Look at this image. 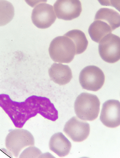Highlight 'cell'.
Here are the masks:
<instances>
[{"instance_id": "obj_18", "label": "cell", "mask_w": 120, "mask_h": 158, "mask_svg": "<svg viewBox=\"0 0 120 158\" xmlns=\"http://www.w3.org/2000/svg\"><path fill=\"white\" fill-rule=\"evenodd\" d=\"M27 4L32 7H35L38 4L41 3H46L47 0H25Z\"/></svg>"}, {"instance_id": "obj_17", "label": "cell", "mask_w": 120, "mask_h": 158, "mask_svg": "<svg viewBox=\"0 0 120 158\" xmlns=\"http://www.w3.org/2000/svg\"><path fill=\"white\" fill-rule=\"evenodd\" d=\"M41 151L35 147H30L25 149L20 155V158L39 157Z\"/></svg>"}, {"instance_id": "obj_3", "label": "cell", "mask_w": 120, "mask_h": 158, "mask_svg": "<svg viewBox=\"0 0 120 158\" xmlns=\"http://www.w3.org/2000/svg\"><path fill=\"white\" fill-rule=\"evenodd\" d=\"M100 106V101L96 95L82 93L75 101V113L81 120L92 121L98 117Z\"/></svg>"}, {"instance_id": "obj_6", "label": "cell", "mask_w": 120, "mask_h": 158, "mask_svg": "<svg viewBox=\"0 0 120 158\" xmlns=\"http://www.w3.org/2000/svg\"><path fill=\"white\" fill-rule=\"evenodd\" d=\"M105 76L101 69L95 65H89L82 69L79 81L82 88L90 91H96L104 85Z\"/></svg>"}, {"instance_id": "obj_9", "label": "cell", "mask_w": 120, "mask_h": 158, "mask_svg": "<svg viewBox=\"0 0 120 158\" xmlns=\"http://www.w3.org/2000/svg\"><path fill=\"white\" fill-rule=\"evenodd\" d=\"M100 121L105 126L115 128L120 125V103L118 100H109L103 105Z\"/></svg>"}, {"instance_id": "obj_19", "label": "cell", "mask_w": 120, "mask_h": 158, "mask_svg": "<svg viewBox=\"0 0 120 158\" xmlns=\"http://www.w3.org/2000/svg\"><path fill=\"white\" fill-rule=\"evenodd\" d=\"M100 4L105 6H111L110 0H97Z\"/></svg>"}, {"instance_id": "obj_15", "label": "cell", "mask_w": 120, "mask_h": 158, "mask_svg": "<svg viewBox=\"0 0 120 158\" xmlns=\"http://www.w3.org/2000/svg\"><path fill=\"white\" fill-rule=\"evenodd\" d=\"M71 39L76 47V55H79L85 52L88 44V42L85 33L79 30H73L64 35Z\"/></svg>"}, {"instance_id": "obj_10", "label": "cell", "mask_w": 120, "mask_h": 158, "mask_svg": "<svg viewBox=\"0 0 120 158\" xmlns=\"http://www.w3.org/2000/svg\"><path fill=\"white\" fill-rule=\"evenodd\" d=\"M63 131L74 142H82L89 135L90 125L74 116L66 123Z\"/></svg>"}, {"instance_id": "obj_4", "label": "cell", "mask_w": 120, "mask_h": 158, "mask_svg": "<svg viewBox=\"0 0 120 158\" xmlns=\"http://www.w3.org/2000/svg\"><path fill=\"white\" fill-rule=\"evenodd\" d=\"M8 131L6 138V147L16 157L24 148L34 145V138L29 131L25 129H11Z\"/></svg>"}, {"instance_id": "obj_8", "label": "cell", "mask_w": 120, "mask_h": 158, "mask_svg": "<svg viewBox=\"0 0 120 158\" xmlns=\"http://www.w3.org/2000/svg\"><path fill=\"white\" fill-rule=\"evenodd\" d=\"M54 9L59 19L71 20L79 16L82 6L79 0H57Z\"/></svg>"}, {"instance_id": "obj_7", "label": "cell", "mask_w": 120, "mask_h": 158, "mask_svg": "<svg viewBox=\"0 0 120 158\" xmlns=\"http://www.w3.org/2000/svg\"><path fill=\"white\" fill-rule=\"evenodd\" d=\"M31 18L33 24L42 29L51 27L57 19L53 6L45 3L39 4L35 7Z\"/></svg>"}, {"instance_id": "obj_12", "label": "cell", "mask_w": 120, "mask_h": 158, "mask_svg": "<svg viewBox=\"0 0 120 158\" xmlns=\"http://www.w3.org/2000/svg\"><path fill=\"white\" fill-rule=\"evenodd\" d=\"M49 147L59 156H65L70 152L71 143L62 132H58L54 134L50 138Z\"/></svg>"}, {"instance_id": "obj_14", "label": "cell", "mask_w": 120, "mask_h": 158, "mask_svg": "<svg viewBox=\"0 0 120 158\" xmlns=\"http://www.w3.org/2000/svg\"><path fill=\"white\" fill-rule=\"evenodd\" d=\"M112 31L109 25L105 21L96 20L90 25L88 29L89 34L92 41L98 43L106 35L111 33Z\"/></svg>"}, {"instance_id": "obj_16", "label": "cell", "mask_w": 120, "mask_h": 158, "mask_svg": "<svg viewBox=\"0 0 120 158\" xmlns=\"http://www.w3.org/2000/svg\"><path fill=\"white\" fill-rule=\"evenodd\" d=\"M15 16V8L10 2L0 0V27L8 24Z\"/></svg>"}, {"instance_id": "obj_11", "label": "cell", "mask_w": 120, "mask_h": 158, "mask_svg": "<svg viewBox=\"0 0 120 158\" xmlns=\"http://www.w3.org/2000/svg\"><path fill=\"white\" fill-rule=\"evenodd\" d=\"M51 80L60 85H64L72 79V71L68 65L61 63H53L49 70Z\"/></svg>"}, {"instance_id": "obj_2", "label": "cell", "mask_w": 120, "mask_h": 158, "mask_svg": "<svg viewBox=\"0 0 120 158\" xmlns=\"http://www.w3.org/2000/svg\"><path fill=\"white\" fill-rule=\"evenodd\" d=\"M49 52L54 62L69 63L73 60L76 55V47L69 37L65 35L59 36L51 41Z\"/></svg>"}, {"instance_id": "obj_13", "label": "cell", "mask_w": 120, "mask_h": 158, "mask_svg": "<svg viewBox=\"0 0 120 158\" xmlns=\"http://www.w3.org/2000/svg\"><path fill=\"white\" fill-rule=\"evenodd\" d=\"M95 20H104L107 22L112 31L119 27L120 14L113 9L102 8L99 9L95 15Z\"/></svg>"}, {"instance_id": "obj_5", "label": "cell", "mask_w": 120, "mask_h": 158, "mask_svg": "<svg viewBox=\"0 0 120 158\" xmlns=\"http://www.w3.org/2000/svg\"><path fill=\"white\" fill-rule=\"evenodd\" d=\"M98 50L101 58L107 63H114L120 58V39L110 33L99 42Z\"/></svg>"}, {"instance_id": "obj_1", "label": "cell", "mask_w": 120, "mask_h": 158, "mask_svg": "<svg viewBox=\"0 0 120 158\" xmlns=\"http://www.w3.org/2000/svg\"><path fill=\"white\" fill-rule=\"evenodd\" d=\"M0 107L7 114L15 127L21 128L30 118L37 114L46 119L55 121L58 113L49 99L33 95L24 102L13 101L7 94H0Z\"/></svg>"}]
</instances>
